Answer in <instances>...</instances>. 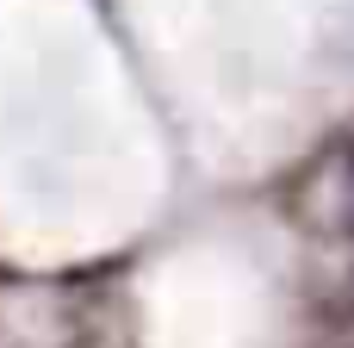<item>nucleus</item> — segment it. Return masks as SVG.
Listing matches in <instances>:
<instances>
[{"mask_svg": "<svg viewBox=\"0 0 354 348\" xmlns=\"http://www.w3.org/2000/svg\"><path fill=\"white\" fill-rule=\"evenodd\" d=\"M342 230H354V156L342 162Z\"/></svg>", "mask_w": 354, "mask_h": 348, "instance_id": "nucleus-1", "label": "nucleus"}]
</instances>
